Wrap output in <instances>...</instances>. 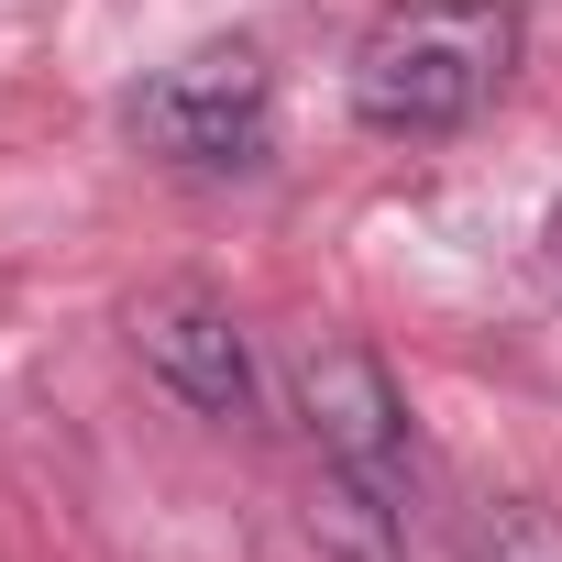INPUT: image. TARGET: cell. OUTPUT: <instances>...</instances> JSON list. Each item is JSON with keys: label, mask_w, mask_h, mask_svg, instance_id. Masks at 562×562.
I'll list each match as a JSON object with an SVG mask.
<instances>
[{"label": "cell", "mask_w": 562, "mask_h": 562, "mask_svg": "<svg viewBox=\"0 0 562 562\" xmlns=\"http://www.w3.org/2000/svg\"><path fill=\"white\" fill-rule=\"evenodd\" d=\"M518 67V0H397L353 45V111L375 133H463Z\"/></svg>", "instance_id": "1"}, {"label": "cell", "mask_w": 562, "mask_h": 562, "mask_svg": "<svg viewBox=\"0 0 562 562\" xmlns=\"http://www.w3.org/2000/svg\"><path fill=\"white\" fill-rule=\"evenodd\" d=\"M133 133H144V155H166L188 177H243L276 144V78L254 45H199L133 89Z\"/></svg>", "instance_id": "2"}, {"label": "cell", "mask_w": 562, "mask_h": 562, "mask_svg": "<svg viewBox=\"0 0 562 562\" xmlns=\"http://www.w3.org/2000/svg\"><path fill=\"white\" fill-rule=\"evenodd\" d=\"M299 419H310L331 474H353V485L408 507V408H397V375L364 342H310L299 353Z\"/></svg>", "instance_id": "3"}, {"label": "cell", "mask_w": 562, "mask_h": 562, "mask_svg": "<svg viewBox=\"0 0 562 562\" xmlns=\"http://www.w3.org/2000/svg\"><path fill=\"white\" fill-rule=\"evenodd\" d=\"M133 353H144V375H155L177 408H199V419H243V408H254V353H243L232 310L199 299V288L133 299Z\"/></svg>", "instance_id": "4"}, {"label": "cell", "mask_w": 562, "mask_h": 562, "mask_svg": "<svg viewBox=\"0 0 562 562\" xmlns=\"http://www.w3.org/2000/svg\"><path fill=\"white\" fill-rule=\"evenodd\" d=\"M463 551H474V562H562V507H540V496H496V507L474 518Z\"/></svg>", "instance_id": "5"}]
</instances>
